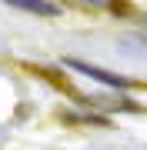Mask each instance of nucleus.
I'll use <instances>...</instances> for the list:
<instances>
[{"label": "nucleus", "mask_w": 147, "mask_h": 150, "mask_svg": "<svg viewBox=\"0 0 147 150\" xmlns=\"http://www.w3.org/2000/svg\"><path fill=\"white\" fill-rule=\"evenodd\" d=\"M13 7H20V10H30V13H40V17H54V13H57V7H54V4H30V0H20V4H13Z\"/></svg>", "instance_id": "2"}, {"label": "nucleus", "mask_w": 147, "mask_h": 150, "mask_svg": "<svg viewBox=\"0 0 147 150\" xmlns=\"http://www.w3.org/2000/svg\"><path fill=\"white\" fill-rule=\"evenodd\" d=\"M0 47H4V40H0Z\"/></svg>", "instance_id": "3"}, {"label": "nucleus", "mask_w": 147, "mask_h": 150, "mask_svg": "<svg viewBox=\"0 0 147 150\" xmlns=\"http://www.w3.org/2000/svg\"><path fill=\"white\" fill-rule=\"evenodd\" d=\"M67 67H70V70H77V74H84V77H90V80L107 83V87H124V83H127L124 77L110 74V70H100V67H90V64H84V60H67Z\"/></svg>", "instance_id": "1"}]
</instances>
